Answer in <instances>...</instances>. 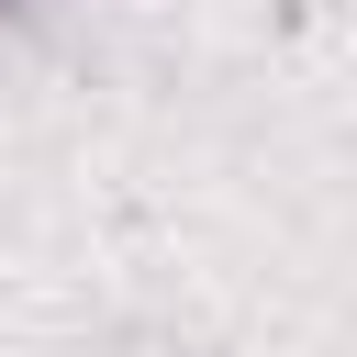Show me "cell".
<instances>
[{"mask_svg": "<svg viewBox=\"0 0 357 357\" xmlns=\"http://www.w3.org/2000/svg\"><path fill=\"white\" fill-rule=\"evenodd\" d=\"M0 11H33V0H0Z\"/></svg>", "mask_w": 357, "mask_h": 357, "instance_id": "1", "label": "cell"}]
</instances>
